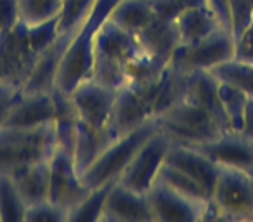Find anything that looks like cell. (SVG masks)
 Instances as JSON below:
<instances>
[{
    "label": "cell",
    "instance_id": "cell-24",
    "mask_svg": "<svg viewBox=\"0 0 253 222\" xmlns=\"http://www.w3.org/2000/svg\"><path fill=\"white\" fill-rule=\"evenodd\" d=\"M187 77L189 75L180 73V71L173 70L170 64H167L165 70H163L162 80H160L158 95H156L155 102V117L163 113L165 109H169L175 102H179L180 99H184L187 87Z\"/></svg>",
    "mask_w": 253,
    "mask_h": 222
},
{
    "label": "cell",
    "instance_id": "cell-11",
    "mask_svg": "<svg viewBox=\"0 0 253 222\" xmlns=\"http://www.w3.org/2000/svg\"><path fill=\"white\" fill-rule=\"evenodd\" d=\"M170 148H172V141L158 129L141 146V149L135 153L130 163L125 167L122 176L118 177V182L137 191V193L146 194L149 191V187L155 184Z\"/></svg>",
    "mask_w": 253,
    "mask_h": 222
},
{
    "label": "cell",
    "instance_id": "cell-25",
    "mask_svg": "<svg viewBox=\"0 0 253 222\" xmlns=\"http://www.w3.org/2000/svg\"><path fill=\"white\" fill-rule=\"evenodd\" d=\"M26 203L7 174H0V222H25Z\"/></svg>",
    "mask_w": 253,
    "mask_h": 222
},
{
    "label": "cell",
    "instance_id": "cell-35",
    "mask_svg": "<svg viewBox=\"0 0 253 222\" xmlns=\"http://www.w3.org/2000/svg\"><path fill=\"white\" fill-rule=\"evenodd\" d=\"M19 23L18 0H0V32L14 28Z\"/></svg>",
    "mask_w": 253,
    "mask_h": 222
},
{
    "label": "cell",
    "instance_id": "cell-6",
    "mask_svg": "<svg viewBox=\"0 0 253 222\" xmlns=\"http://www.w3.org/2000/svg\"><path fill=\"white\" fill-rule=\"evenodd\" d=\"M155 120L160 131L173 144H201L224 134L207 111H203L194 102L187 101L186 97L170 106L163 113L156 115Z\"/></svg>",
    "mask_w": 253,
    "mask_h": 222
},
{
    "label": "cell",
    "instance_id": "cell-37",
    "mask_svg": "<svg viewBox=\"0 0 253 222\" xmlns=\"http://www.w3.org/2000/svg\"><path fill=\"white\" fill-rule=\"evenodd\" d=\"M241 132L245 135L253 139V95L248 97V102H246L245 108V118H243V129Z\"/></svg>",
    "mask_w": 253,
    "mask_h": 222
},
{
    "label": "cell",
    "instance_id": "cell-26",
    "mask_svg": "<svg viewBox=\"0 0 253 222\" xmlns=\"http://www.w3.org/2000/svg\"><path fill=\"white\" fill-rule=\"evenodd\" d=\"M64 0H18L19 23L25 26H37L59 18Z\"/></svg>",
    "mask_w": 253,
    "mask_h": 222
},
{
    "label": "cell",
    "instance_id": "cell-23",
    "mask_svg": "<svg viewBox=\"0 0 253 222\" xmlns=\"http://www.w3.org/2000/svg\"><path fill=\"white\" fill-rule=\"evenodd\" d=\"M155 18L151 0H118L108 14L109 21L132 35L142 32Z\"/></svg>",
    "mask_w": 253,
    "mask_h": 222
},
{
    "label": "cell",
    "instance_id": "cell-38",
    "mask_svg": "<svg viewBox=\"0 0 253 222\" xmlns=\"http://www.w3.org/2000/svg\"><path fill=\"white\" fill-rule=\"evenodd\" d=\"M182 9L187 7H208V0H179ZM210 9V7H208Z\"/></svg>",
    "mask_w": 253,
    "mask_h": 222
},
{
    "label": "cell",
    "instance_id": "cell-12",
    "mask_svg": "<svg viewBox=\"0 0 253 222\" xmlns=\"http://www.w3.org/2000/svg\"><path fill=\"white\" fill-rule=\"evenodd\" d=\"M116 94V89L108 87L94 78H87L70 92V97L77 109L78 120L101 131L109 127Z\"/></svg>",
    "mask_w": 253,
    "mask_h": 222
},
{
    "label": "cell",
    "instance_id": "cell-17",
    "mask_svg": "<svg viewBox=\"0 0 253 222\" xmlns=\"http://www.w3.org/2000/svg\"><path fill=\"white\" fill-rule=\"evenodd\" d=\"M184 97L200 106L203 111H207L211 117V120L217 124V127L220 129V132L232 131L227 117H225L224 108H222L220 95H218V80L208 70L189 73Z\"/></svg>",
    "mask_w": 253,
    "mask_h": 222
},
{
    "label": "cell",
    "instance_id": "cell-34",
    "mask_svg": "<svg viewBox=\"0 0 253 222\" xmlns=\"http://www.w3.org/2000/svg\"><path fill=\"white\" fill-rule=\"evenodd\" d=\"M232 39H234L232 59L239 61V63L253 64V21Z\"/></svg>",
    "mask_w": 253,
    "mask_h": 222
},
{
    "label": "cell",
    "instance_id": "cell-19",
    "mask_svg": "<svg viewBox=\"0 0 253 222\" xmlns=\"http://www.w3.org/2000/svg\"><path fill=\"white\" fill-rule=\"evenodd\" d=\"M177 35H179V45H193L201 42L203 39L210 37L217 32L220 21L208 7H187L177 14L173 19Z\"/></svg>",
    "mask_w": 253,
    "mask_h": 222
},
{
    "label": "cell",
    "instance_id": "cell-16",
    "mask_svg": "<svg viewBox=\"0 0 253 222\" xmlns=\"http://www.w3.org/2000/svg\"><path fill=\"white\" fill-rule=\"evenodd\" d=\"M56 122V106L52 92H25L19 94L9 109L4 125L9 127H40Z\"/></svg>",
    "mask_w": 253,
    "mask_h": 222
},
{
    "label": "cell",
    "instance_id": "cell-30",
    "mask_svg": "<svg viewBox=\"0 0 253 222\" xmlns=\"http://www.w3.org/2000/svg\"><path fill=\"white\" fill-rule=\"evenodd\" d=\"M218 95H220L222 108H224L231 129L236 132H241L245 108L250 95L245 94L243 90H239V89L232 87V85L222 84V82H218Z\"/></svg>",
    "mask_w": 253,
    "mask_h": 222
},
{
    "label": "cell",
    "instance_id": "cell-4",
    "mask_svg": "<svg viewBox=\"0 0 253 222\" xmlns=\"http://www.w3.org/2000/svg\"><path fill=\"white\" fill-rule=\"evenodd\" d=\"M116 2L118 0H95L87 21L77 33L70 49L66 50L59 66H57L54 89L64 92V94H70L78 84H82L87 78H92L95 33L101 28L102 23L108 19L109 11Z\"/></svg>",
    "mask_w": 253,
    "mask_h": 222
},
{
    "label": "cell",
    "instance_id": "cell-27",
    "mask_svg": "<svg viewBox=\"0 0 253 222\" xmlns=\"http://www.w3.org/2000/svg\"><path fill=\"white\" fill-rule=\"evenodd\" d=\"M208 71L222 84H229L245 94L253 95V64L227 59Z\"/></svg>",
    "mask_w": 253,
    "mask_h": 222
},
{
    "label": "cell",
    "instance_id": "cell-36",
    "mask_svg": "<svg viewBox=\"0 0 253 222\" xmlns=\"http://www.w3.org/2000/svg\"><path fill=\"white\" fill-rule=\"evenodd\" d=\"M208 7L211 9L217 19L220 21V26L224 30H227L232 35V28H231V4L229 0H208Z\"/></svg>",
    "mask_w": 253,
    "mask_h": 222
},
{
    "label": "cell",
    "instance_id": "cell-33",
    "mask_svg": "<svg viewBox=\"0 0 253 222\" xmlns=\"http://www.w3.org/2000/svg\"><path fill=\"white\" fill-rule=\"evenodd\" d=\"M229 4H231L232 37H236L253 21V0H229Z\"/></svg>",
    "mask_w": 253,
    "mask_h": 222
},
{
    "label": "cell",
    "instance_id": "cell-9",
    "mask_svg": "<svg viewBox=\"0 0 253 222\" xmlns=\"http://www.w3.org/2000/svg\"><path fill=\"white\" fill-rule=\"evenodd\" d=\"M146 194L151 205L155 222H203L215 221L217 217L211 200H194L172 189L160 179L155 180Z\"/></svg>",
    "mask_w": 253,
    "mask_h": 222
},
{
    "label": "cell",
    "instance_id": "cell-3",
    "mask_svg": "<svg viewBox=\"0 0 253 222\" xmlns=\"http://www.w3.org/2000/svg\"><path fill=\"white\" fill-rule=\"evenodd\" d=\"M57 148L56 122L40 127H0V174L12 176L37 162L50 160Z\"/></svg>",
    "mask_w": 253,
    "mask_h": 222
},
{
    "label": "cell",
    "instance_id": "cell-15",
    "mask_svg": "<svg viewBox=\"0 0 253 222\" xmlns=\"http://www.w3.org/2000/svg\"><path fill=\"white\" fill-rule=\"evenodd\" d=\"M101 222H155L148 194L116 180L106 196Z\"/></svg>",
    "mask_w": 253,
    "mask_h": 222
},
{
    "label": "cell",
    "instance_id": "cell-14",
    "mask_svg": "<svg viewBox=\"0 0 253 222\" xmlns=\"http://www.w3.org/2000/svg\"><path fill=\"white\" fill-rule=\"evenodd\" d=\"M189 148L203 153L213 163L229 169L253 174V139L243 132H224L211 141L193 144Z\"/></svg>",
    "mask_w": 253,
    "mask_h": 222
},
{
    "label": "cell",
    "instance_id": "cell-29",
    "mask_svg": "<svg viewBox=\"0 0 253 222\" xmlns=\"http://www.w3.org/2000/svg\"><path fill=\"white\" fill-rule=\"evenodd\" d=\"M115 182H106L88 191L87 196L70 212V221L68 222H101L106 196H108L109 189Z\"/></svg>",
    "mask_w": 253,
    "mask_h": 222
},
{
    "label": "cell",
    "instance_id": "cell-31",
    "mask_svg": "<svg viewBox=\"0 0 253 222\" xmlns=\"http://www.w3.org/2000/svg\"><path fill=\"white\" fill-rule=\"evenodd\" d=\"M70 210L50 200L26 207L25 222H68Z\"/></svg>",
    "mask_w": 253,
    "mask_h": 222
},
{
    "label": "cell",
    "instance_id": "cell-20",
    "mask_svg": "<svg viewBox=\"0 0 253 222\" xmlns=\"http://www.w3.org/2000/svg\"><path fill=\"white\" fill-rule=\"evenodd\" d=\"M115 139L116 135L113 134L109 127L97 131V129L88 127L84 122L78 120L75 146H73V158L78 174L82 176Z\"/></svg>",
    "mask_w": 253,
    "mask_h": 222
},
{
    "label": "cell",
    "instance_id": "cell-18",
    "mask_svg": "<svg viewBox=\"0 0 253 222\" xmlns=\"http://www.w3.org/2000/svg\"><path fill=\"white\" fill-rule=\"evenodd\" d=\"M165 163L175 167L177 170L184 172L186 176L193 177L194 180H198L210 193L213 191L220 167L211 162L208 156H205L203 153L196 151V149L189 148V146L173 144L172 142V148H170L169 155H167Z\"/></svg>",
    "mask_w": 253,
    "mask_h": 222
},
{
    "label": "cell",
    "instance_id": "cell-8",
    "mask_svg": "<svg viewBox=\"0 0 253 222\" xmlns=\"http://www.w3.org/2000/svg\"><path fill=\"white\" fill-rule=\"evenodd\" d=\"M160 80L162 77L158 80L125 85L120 89L113 106L111 122H109V129L116 137L155 118V102L158 95Z\"/></svg>",
    "mask_w": 253,
    "mask_h": 222
},
{
    "label": "cell",
    "instance_id": "cell-28",
    "mask_svg": "<svg viewBox=\"0 0 253 222\" xmlns=\"http://www.w3.org/2000/svg\"><path fill=\"white\" fill-rule=\"evenodd\" d=\"M162 182H165L167 186H170L172 189L179 191V193L186 194L189 198H194V200L200 201H210L211 200V193L208 189H205L198 180H194L193 177L186 176L184 172L177 170L175 167L169 165V163H163L162 170H160L158 177Z\"/></svg>",
    "mask_w": 253,
    "mask_h": 222
},
{
    "label": "cell",
    "instance_id": "cell-13",
    "mask_svg": "<svg viewBox=\"0 0 253 222\" xmlns=\"http://www.w3.org/2000/svg\"><path fill=\"white\" fill-rule=\"evenodd\" d=\"M88 187L82 182L77 170L73 151L57 146L50 156V176H49V200L61 207L73 210L88 194Z\"/></svg>",
    "mask_w": 253,
    "mask_h": 222
},
{
    "label": "cell",
    "instance_id": "cell-2",
    "mask_svg": "<svg viewBox=\"0 0 253 222\" xmlns=\"http://www.w3.org/2000/svg\"><path fill=\"white\" fill-rule=\"evenodd\" d=\"M146 54L137 37L106 19L95 33L92 78L120 90L126 85L128 66Z\"/></svg>",
    "mask_w": 253,
    "mask_h": 222
},
{
    "label": "cell",
    "instance_id": "cell-1",
    "mask_svg": "<svg viewBox=\"0 0 253 222\" xmlns=\"http://www.w3.org/2000/svg\"><path fill=\"white\" fill-rule=\"evenodd\" d=\"M95 0H64V7L57 18V33L54 40L39 54L28 78L25 92H50L54 89L57 66L70 49L77 33L87 21Z\"/></svg>",
    "mask_w": 253,
    "mask_h": 222
},
{
    "label": "cell",
    "instance_id": "cell-32",
    "mask_svg": "<svg viewBox=\"0 0 253 222\" xmlns=\"http://www.w3.org/2000/svg\"><path fill=\"white\" fill-rule=\"evenodd\" d=\"M25 37L28 40V45L30 49L33 50L37 57L39 54L49 45L50 42L54 40L57 33V18L52 19V21H47V23H42V25H37V26H25Z\"/></svg>",
    "mask_w": 253,
    "mask_h": 222
},
{
    "label": "cell",
    "instance_id": "cell-10",
    "mask_svg": "<svg viewBox=\"0 0 253 222\" xmlns=\"http://www.w3.org/2000/svg\"><path fill=\"white\" fill-rule=\"evenodd\" d=\"M234 39L224 28H218L210 37L193 45H177L169 64L180 73H194L200 70H211L217 64L232 59Z\"/></svg>",
    "mask_w": 253,
    "mask_h": 222
},
{
    "label": "cell",
    "instance_id": "cell-7",
    "mask_svg": "<svg viewBox=\"0 0 253 222\" xmlns=\"http://www.w3.org/2000/svg\"><path fill=\"white\" fill-rule=\"evenodd\" d=\"M211 203L220 221H253V174L220 167Z\"/></svg>",
    "mask_w": 253,
    "mask_h": 222
},
{
    "label": "cell",
    "instance_id": "cell-21",
    "mask_svg": "<svg viewBox=\"0 0 253 222\" xmlns=\"http://www.w3.org/2000/svg\"><path fill=\"white\" fill-rule=\"evenodd\" d=\"M135 37L142 49L162 63H169L175 47L179 45V35L173 21L158 18V16Z\"/></svg>",
    "mask_w": 253,
    "mask_h": 222
},
{
    "label": "cell",
    "instance_id": "cell-5",
    "mask_svg": "<svg viewBox=\"0 0 253 222\" xmlns=\"http://www.w3.org/2000/svg\"><path fill=\"white\" fill-rule=\"evenodd\" d=\"M158 131V124L155 118L144 122L134 131L126 132L123 135H118L101 155L97 156L94 163L82 174V182L94 189L106 182H115L125 167L130 163V160L135 156V153L141 149V146Z\"/></svg>",
    "mask_w": 253,
    "mask_h": 222
},
{
    "label": "cell",
    "instance_id": "cell-22",
    "mask_svg": "<svg viewBox=\"0 0 253 222\" xmlns=\"http://www.w3.org/2000/svg\"><path fill=\"white\" fill-rule=\"evenodd\" d=\"M49 176H50V160L37 162L25 169L12 174L16 186L25 200L26 207L49 200Z\"/></svg>",
    "mask_w": 253,
    "mask_h": 222
}]
</instances>
